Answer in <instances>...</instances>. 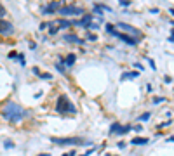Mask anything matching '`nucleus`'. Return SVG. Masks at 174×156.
<instances>
[{
  "label": "nucleus",
  "instance_id": "nucleus-1",
  "mask_svg": "<svg viewBox=\"0 0 174 156\" xmlns=\"http://www.w3.org/2000/svg\"><path fill=\"white\" fill-rule=\"evenodd\" d=\"M2 115H4L5 120H9V121H12V123H17V121H21V120H25L28 113H26V109L21 108L19 104H16V102H7V104L4 106Z\"/></svg>",
  "mask_w": 174,
  "mask_h": 156
},
{
  "label": "nucleus",
  "instance_id": "nucleus-2",
  "mask_svg": "<svg viewBox=\"0 0 174 156\" xmlns=\"http://www.w3.org/2000/svg\"><path fill=\"white\" fill-rule=\"evenodd\" d=\"M115 28H117V30L125 31V35H129L130 38H134V40L143 38V33H141L138 28H134L133 25H127V23H117V25H115Z\"/></svg>",
  "mask_w": 174,
  "mask_h": 156
},
{
  "label": "nucleus",
  "instance_id": "nucleus-3",
  "mask_svg": "<svg viewBox=\"0 0 174 156\" xmlns=\"http://www.w3.org/2000/svg\"><path fill=\"white\" fill-rule=\"evenodd\" d=\"M56 111H58V113H75V106L70 102V99H68L66 96H61V97L58 99Z\"/></svg>",
  "mask_w": 174,
  "mask_h": 156
},
{
  "label": "nucleus",
  "instance_id": "nucleus-4",
  "mask_svg": "<svg viewBox=\"0 0 174 156\" xmlns=\"http://www.w3.org/2000/svg\"><path fill=\"white\" fill-rule=\"evenodd\" d=\"M58 14L63 16V17H68V16H82V14H84V9L73 5V4H68V5H63V7L58 11Z\"/></svg>",
  "mask_w": 174,
  "mask_h": 156
},
{
  "label": "nucleus",
  "instance_id": "nucleus-5",
  "mask_svg": "<svg viewBox=\"0 0 174 156\" xmlns=\"http://www.w3.org/2000/svg\"><path fill=\"white\" fill-rule=\"evenodd\" d=\"M70 26H73L72 21H66V19H56V21H51V23H47V28H49V33H51V35H56L58 30L70 28Z\"/></svg>",
  "mask_w": 174,
  "mask_h": 156
},
{
  "label": "nucleus",
  "instance_id": "nucleus-6",
  "mask_svg": "<svg viewBox=\"0 0 174 156\" xmlns=\"http://www.w3.org/2000/svg\"><path fill=\"white\" fill-rule=\"evenodd\" d=\"M51 141L54 144H63V146H68V144H72V146H89V142H84V141L75 139V137H72V139H56V137H52Z\"/></svg>",
  "mask_w": 174,
  "mask_h": 156
},
{
  "label": "nucleus",
  "instance_id": "nucleus-7",
  "mask_svg": "<svg viewBox=\"0 0 174 156\" xmlns=\"http://www.w3.org/2000/svg\"><path fill=\"white\" fill-rule=\"evenodd\" d=\"M110 35H113V37H117V38H120V40H124L125 43H127V45H136V43H138V40H134V38H130L129 35H125V33H120V31H112Z\"/></svg>",
  "mask_w": 174,
  "mask_h": 156
},
{
  "label": "nucleus",
  "instance_id": "nucleus-8",
  "mask_svg": "<svg viewBox=\"0 0 174 156\" xmlns=\"http://www.w3.org/2000/svg\"><path fill=\"white\" fill-rule=\"evenodd\" d=\"M0 33L2 35H12L14 33V26L5 19H0Z\"/></svg>",
  "mask_w": 174,
  "mask_h": 156
},
{
  "label": "nucleus",
  "instance_id": "nucleus-9",
  "mask_svg": "<svg viewBox=\"0 0 174 156\" xmlns=\"http://www.w3.org/2000/svg\"><path fill=\"white\" fill-rule=\"evenodd\" d=\"M61 7H63V5H61V2H51L49 5H46V7L42 9V12H43V14H54V12H56V11H59Z\"/></svg>",
  "mask_w": 174,
  "mask_h": 156
},
{
  "label": "nucleus",
  "instance_id": "nucleus-10",
  "mask_svg": "<svg viewBox=\"0 0 174 156\" xmlns=\"http://www.w3.org/2000/svg\"><path fill=\"white\" fill-rule=\"evenodd\" d=\"M61 61L66 64V66H73L75 61H77V56H75V54H70V56H66V59H63V57H61Z\"/></svg>",
  "mask_w": 174,
  "mask_h": 156
},
{
  "label": "nucleus",
  "instance_id": "nucleus-11",
  "mask_svg": "<svg viewBox=\"0 0 174 156\" xmlns=\"http://www.w3.org/2000/svg\"><path fill=\"white\" fill-rule=\"evenodd\" d=\"M31 71H33V73L37 75V76H40L42 80H51V75H49V73H42V71H40L38 68H33Z\"/></svg>",
  "mask_w": 174,
  "mask_h": 156
},
{
  "label": "nucleus",
  "instance_id": "nucleus-12",
  "mask_svg": "<svg viewBox=\"0 0 174 156\" xmlns=\"http://www.w3.org/2000/svg\"><path fill=\"white\" fill-rule=\"evenodd\" d=\"M130 142H133L134 146H145V144H148V139H145V137H134Z\"/></svg>",
  "mask_w": 174,
  "mask_h": 156
},
{
  "label": "nucleus",
  "instance_id": "nucleus-13",
  "mask_svg": "<svg viewBox=\"0 0 174 156\" xmlns=\"http://www.w3.org/2000/svg\"><path fill=\"white\" fill-rule=\"evenodd\" d=\"M63 40H66V42H77V43H82V40L77 37V35H64Z\"/></svg>",
  "mask_w": 174,
  "mask_h": 156
},
{
  "label": "nucleus",
  "instance_id": "nucleus-14",
  "mask_svg": "<svg viewBox=\"0 0 174 156\" xmlns=\"http://www.w3.org/2000/svg\"><path fill=\"white\" fill-rule=\"evenodd\" d=\"M138 75H139L138 71H133V73H124V75H122V80H125V78H136Z\"/></svg>",
  "mask_w": 174,
  "mask_h": 156
},
{
  "label": "nucleus",
  "instance_id": "nucleus-15",
  "mask_svg": "<svg viewBox=\"0 0 174 156\" xmlns=\"http://www.w3.org/2000/svg\"><path fill=\"white\" fill-rule=\"evenodd\" d=\"M130 128H133V127H130V125H125V127H120V130H118V133H120V135H124V133H127Z\"/></svg>",
  "mask_w": 174,
  "mask_h": 156
},
{
  "label": "nucleus",
  "instance_id": "nucleus-16",
  "mask_svg": "<svg viewBox=\"0 0 174 156\" xmlns=\"http://www.w3.org/2000/svg\"><path fill=\"white\" fill-rule=\"evenodd\" d=\"M118 130H120V125H118V123H113V125H112V128H110V132H112V133H115V132H118Z\"/></svg>",
  "mask_w": 174,
  "mask_h": 156
},
{
  "label": "nucleus",
  "instance_id": "nucleus-17",
  "mask_svg": "<svg viewBox=\"0 0 174 156\" xmlns=\"http://www.w3.org/2000/svg\"><path fill=\"white\" fill-rule=\"evenodd\" d=\"M5 14H7V11H5V7H4L2 4H0V19H2V17H4Z\"/></svg>",
  "mask_w": 174,
  "mask_h": 156
},
{
  "label": "nucleus",
  "instance_id": "nucleus-18",
  "mask_svg": "<svg viewBox=\"0 0 174 156\" xmlns=\"http://www.w3.org/2000/svg\"><path fill=\"white\" fill-rule=\"evenodd\" d=\"M150 116H151L150 113H145V115H141V116H139V120H141V121H146V120H150Z\"/></svg>",
  "mask_w": 174,
  "mask_h": 156
},
{
  "label": "nucleus",
  "instance_id": "nucleus-19",
  "mask_svg": "<svg viewBox=\"0 0 174 156\" xmlns=\"http://www.w3.org/2000/svg\"><path fill=\"white\" fill-rule=\"evenodd\" d=\"M56 68L59 70V73H66V71H64V66H61V62H58V64H56Z\"/></svg>",
  "mask_w": 174,
  "mask_h": 156
},
{
  "label": "nucleus",
  "instance_id": "nucleus-20",
  "mask_svg": "<svg viewBox=\"0 0 174 156\" xmlns=\"http://www.w3.org/2000/svg\"><path fill=\"white\" fill-rule=\"evenodd\" d=\"M17 59H19V62H21V64H25V56H23V54H19V56H17Z\"/></svg>",
  "mask_w": 174,
  "mask_h": 156
},
{
  "label": "nucleus",
  "instance_id": "nucleus-21",
  "mask_svg": "<svg viewBox=\"0 0 174 156\" xmlns=\"http://www.w3.org/2000/svg\"><path fill=\"white\" fill-rule=\"evenodd\" d=\"M4 146H5V147H14V144H12L11 141H5V142H4Z\"/></svg>",
  "mask_w": 174,
  "mask_h": 156
},
{
  "label": "nucleus",
  "instance_id": "nucleus-22",
  "mask_svg": "<svg viewBox=\"0 0 174 156\" xmlns=\"http://www.w3.org/2000/svg\"><path fill=\"white\" fill-rule=\"evenodd\" d=\"M162 101H164V97H155V99H153L155 104H159V102H162Z\"/></svg>",
  "mask_w": 174,
  "mask_h": 156
},
{
  "label": "nucleus",
  "instance_id": "nucleus-23",
  "mask_svg": "<svg viewBox=\"0 0 174 156\" xmlns=\"http://www.w3.org/2000/svg\"><path fill=\"white\" fill-rule=\"evenodd\" d=\"M16 57H17V54H16V52H11V54H9V59H16Z\"/></svg>",
  "mask_w": 174,
  "mask_h": 156
},
{
  "label": "nucleus",
  "instance_id": "nucleus-24",
  "mask_svg": "<svg viewBox=\"0 0 174 156\" xmlns=\"http://www.w3.org/2000/svg\"><path fill=\"white\" fill-rule=\"evenodd\" d=\"M120 4H122V5H129L130 2H129V0H120Z\"/></svg>",
  "mask_w": 174,
  "mask_h": 156
},
{
  "label": "nucleus",
  "instance_id": "nucleus-25",
  "mask_svg": "<svg viewBox=\"0 0 174 156\" xmlns=\"http://www.w3.org/2000/svg\"><path fill=\"white\" fill-rule=\"evenodd\" d=\"M169 142H174V135H172V137H169Z\"/></svg>",
  "mask_w": 174,
  "mask_h": 156
},
{
  "label": "nucleus",
  "instance_id": "nucleus-26",
  "mask_svg": "<svg viewBox=\"0 0 174 156\" xmlns=\"http://www.w3.org/2000/svg\"><path fill=\"white\" fill-rule=\"evenodd\" d=\"M38 156H51V154H38Z\"/></svg>",
  "mask_w": 174,
  "mask_h": 156
},
{
  "label": "nucleus",
  "instance_id": "nucleus-27",
  "mask_svg": "<svg viewBox=\"0 0 174 156\" xmlns=\"http://www.w3.org/2000/svg\"><path fill=\"white\" fill-rule=\"evenodd\" d=\"M171 14H174V7H172V9H171Z\"/></svg>",
  "mask_w": 174,
  "mask_h": 156
},
{
  "label": "nucleus",
  "instance_id": "nucleus-28",
  "mask_svg": "<svg viewBox=\"0 0 174 156\" xmlns=\"http://www.w3.org/2000/svg\"><path fill=\"white\" fill-rule=\"evenodd\" d=\"M172 26H174V21H172Z\"/></svg>",
  "mask_w": 174,
  "mask_h": 156
},
{
  "label": "nucleus",
  "instance_id": "nucleus-29",
  "mask_svg": "<svg viewBox=\"0 0 174 156\" xmlns=\"http://www.w3.org/2000/svg\"><path fill=\"white\" fill-rule=\"evenodd\" d=\"M104 156H110V154H104Z\"/></svg>",
  "mask_w": 174,
  "mask_h": 156
}]
</instances>
